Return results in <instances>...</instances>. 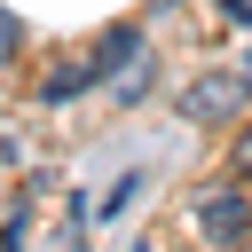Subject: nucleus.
<instances>
[{
    "mask_svg": "<svg viewBox=\"0 0 252 252\" xmlns=\"http://www.w3.org/2000/svg\"><path fill=\"white\" fill-rule=\"evenodd\" d=\"M16 39H24V32H16V16L0 8V55H16Z\"/></svg>",
    "mask_w": 252,
    "mask_h": 252,
    "instance_id": "39448f33",
    "label": "nucleus"
},
{
    "mask_svg": "<svg viewBox=\"0 0 252 252\" xmlns=\"http://www.w3.org/2000/svg\"><path fill=\"white\" fill-rule=\"evenodd\" d=\"M134 47H142V32H134V24H118V32H110V47H94V71H118Z\"/></svg>",
    "mask_w": 252,
    "mask_h": 252,
    "instance_id": "7ed1b4c3",
    "label": "nucleus"
},
{
    "mask_svg": "<svg viewBox=\"0 0 252 252\" xmlns=\"http://www.w3.org/2000/svg\"><path fill=\"white\" fill-rule=\"evenodd\" d=\"M189 213H197L205 244H228V236H252V197H244V189H220V181H213V189H197V205H189Z\"/></svg>",
    "mask_w": 252,
    "mask_h": 252,
    "instance_id": "f03ea898",
    "label": "nucleus"
},
{
    "mask_svg": "<svg viewBox=\"0 0 252 252\" xmlns=\"http://www.w3.org/2000/svg\"><path fill=\"white\" fill-rule=\"evenodd\" d=\"M228 165H236V181H252V126H236V142H228Z\"/></svg>",
    "mask_w": 252,
    "mask_h": 252,
    "instance_id": "20e7f679",
    "label": "nucleus"
},
{
    "mask_svg": "<svg viewBox=\"0 0 252 252\" xmlns=\"http://www.w3.org/2000/svg\"><path fill=\"white\" fill-rule=\"evenodd\" d=\"M244 102H252V79H236V71H205V79H189V87L173 94V110H181L189 126H228Z\"/></svg>",
    "mask_w": 252,
    "mask_h": 252,
    "instance_id": "f257e3e1",
    "label": "nucleus"
}]
</instances>
